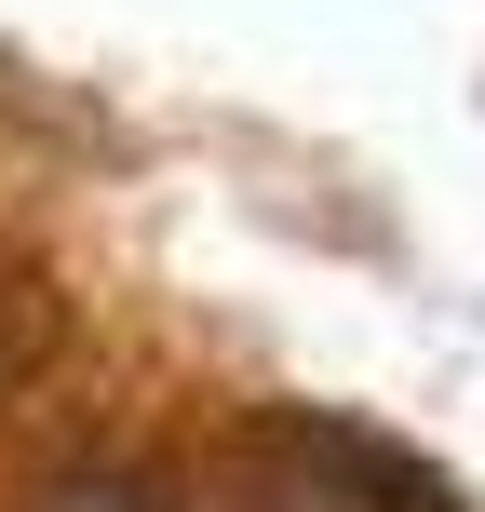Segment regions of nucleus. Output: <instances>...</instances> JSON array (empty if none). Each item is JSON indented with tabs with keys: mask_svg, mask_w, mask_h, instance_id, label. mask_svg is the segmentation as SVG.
<instances>
[{
	"mask_svg": "<svg viewBox=\"0 0 485 512\" xmlns=\"http://www.w3.org/2000/svg\"><path fill=\"white\" fill-rule=\"evenodd\" d=\"M230 486H243V512H459V486L418 445L364 432V418H324V405L256 418L230 445Z\"/></svg>",
	"mask_w": 485,
	"mask_h": 512,
	"instance_id": "1",
	"label": "nucleus"
},
{
	"mask_svg": "<svg viewBox=\"0 0 485 512\" xmlns=\"http://www.w3.org/2000/svg\"><path fill=\"white\" fill-rule=\"evenodd\" d=\"M27 512H176V499H162L149 472H122V459H95V472H54V486L27 499Z\"/></svg>",
	"mask_w": 485,
	"mask_h": 512,
	"instance_id": "2",
	"label": "nucleus"
}]
</instances>
